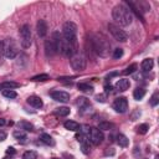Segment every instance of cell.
<instances>
[{"mask_svg":"<svg viewBox=\"0 0 159 159\" xmlns=\"http://www.w3.org/2000/svg\"><path fill=\"white\" fill-rule=\"evenodd\" d=\"M91 45L93 51L101 57H108L111 52V43L106 36L101 34H93L91 36Z\"/></svg>","mask_w":159,"mask_h":159,"instance_id":"cell-1","label":"cell"},{"mask_svg":"<svg viewBox=\"0 0 159 159\" xmlns=\"http://www.w3.org/2000/svg\"><path fill=\"white\" fill-rule=\"evenodd\" d=\"M112 17L116 21L117 26H128L133 21L132 11L124 5H116L112 10Z\"/></svg>","mask_w":159,"mask_h":159,"instance_id":"cell-2","label":"cell"},{"mask_svg":"<svg viewBox=\"0 0 159 159\" xmlns=\"http://www.w3.org/2000/svg\"><path fill=\"white\" fill-rule=\"evenodd\" d=\"M62 36L70 42H77V26L72 21H67L62 27Z\"/></svg>","mask_w":159,"mask_h":159,"instance_id":"cell-3","label":"cell"},{"mask_svg":"<svg viewBox=\"0 0 159 159\" xmlns=\"http://www.w3.org/2000/svg\"><path fill=\"white\" fill-rule=\"evenodd\" d=\"M2 43H4V55H5V57L10 58V60L15 58L19 53V47H17V43L15 42V40L11 39V37H7L5 41H2Z\"/></svg>","mask_w":159,"mask_h":159,"instance_id":"cell-4","label":"cell"},{"mask_svg":"<svg viewBox=\"0 0 159 159\" xmlns=\"http://www.w3.org/2000/svg\"><path fill=\"white\" fill-rule=\"evenodd\" d=\"M70 63H71V67L75 71H83L86 68L87 60H86V57H84L83 53H81V52L77 51L76 53H73L70 57Z\"/></svg>","mask_w":159,"mask_h":159,"instance_id":"cell-5","label":"cell"},{"mask_svg":"<svg viewBox=\"0 0 159 159\" xmlns=\"http://www.w3.org/2000/svg\"><path fill=\"white\" fill-rule=\"evenodd\" d=\"M20 43L24 48H29L32 43V35H31V30L29 25H24L20 29Z\"/></svg>","mask_w":159,"mask_h":159,"instance_id":"cell-6","label":"cell"},{"mask_svg":"<svg viewBox=\"0 0 159 159\" xmlns=\"http://www.w3.org/2000/svg\"><path fill=\"white\" fill-rule=\"evenodd\" d=\"M103 133L102 130H99L97 127H91L88 130H87V139L94 144V145H99L102 142H103Z\"/></svg>","mask_w":159,"mask_h":159,"instance_id":"cell-7","label":"cell"},{"mask_svg":"<svg viewBox=\"0 0 159 159\" xmlns=\"http://www.w3.org/2000/svg\"><path fill=\"white\" fill-rule=\"evenodd\" d=\"M108 30L112 34V36L120 42H125L128 40V35L124 30H122L119 26H117L116 24H108Z\"/></svg>","mask_w":159,"mask_h":159,"instance_id":"cell-8","label":"cell"},{"mask_svg":"<svg viewBox=\"0 0 159 159\" xmlns=\"http://www.w3.org/2000/svg\"><path fill=\"white\" fill-rule=\"evenodd\" d=\"M113 109L117 112V113H125L127 109H128V101L125 97H118L114 99L113 102Z\"/></svg>","mask_w":159,"mask_h":159,"instance_id":"cell-9","label":"cell"},{"mask_svg":"<svg viewBox=\"0 0 159 159\" xmlns=\"http://www.w3.org/2000/svg\"><path fill=\"white\" fill-rule=\"evenodd\" d=\"M45 53L47 57H52L55 53H57V46L52 37L45 41Z\"/></svg>","mask_w":159,"mask_h":159,"instance_id":"cell-10","label":"cell"},{"mask_svg":"<svg viewBox=\"0 0 159 159\" xmlns=\"http://www.w3.org/2000/svg\"><path fill=\"white\" fill-rule=\"evenodd\" d=\"M50 96L52 97V99H55L57 102H62V103H66L70 101V93H67L65 91H52L50 93Z\"/></svg>","mask_w":159,"mask_h":159,"instance_id":"cell-11","label":"cell"},{"mask_svg":"<svg viewBox=\"0 0 159 159\" xmlns=\"http://www.w3.org/2000/svg\"><path fill=\"white\" fill-rule=\"evenodd\" d=\"M76 104L78 106V109L81 112H84V111H88L91 108V103L86 98V97H78L77 101H76Z\"/></svg>","mask_w":159,"mask_h":159,"instance_id":"cell-12","label":"cell"},{"mask_svg":"<svg viewBox=\"0 0 159 159\" xmlns=\"http://www.w3.org/2000/svg\"><path fill=\"white\" fill-rule=\"evenodd\" d=\"M129 86H130V82H129V80H127V78H119L117 82H116V84H114V88L117 89V91H125V89H128L129 88Z\"/></svg>","mask_w":159,"mask_h":159,"instance_id":"cell-13","label":"cell"},{"mask_svg":"<svg viewBox=\"0 0 159 159\" xmlns=\"http://www.w3.org/2000/svg\"><path fill=\"white\" fill-rule=\"evenodd\" d=\"M36 29H37V34H39V36L40 37H45L46 36V34H47V22L45 21V20H39L37 21V26H36Z\"/></svg>","mask_w":159,"mask_h":159,"instance_id":"cell-14","label":"cell"},{"mask_svg":"<svg viewBox=\"0 0 159 159\" xmlns=\"http://www.w3.org/2000/svg\"><path fill=\"white\" fill-rule=\"evenodd\" d=\"M27 103L30 106H32L34 108H41L43 106V102L39 96H30L27 98Z\"/></svg>","mask_w":159,"mask_h":159,"instance_id":"cell-15","label":"cell"},{"mask_svg":"<svg viewBox=\"0 0 159 159\" xmlns=\"http://www.w3.org/2000/svg\"><path fill=\"white\" fill-rule=\"evenodd\" d=\"M63 127H65L66 129L71 130V132H78V130H81L80 123H77V122H75V120H66V122L63 123Z\"/></svg>","mask_w":159,"mask_h":159,"instance_id":"cell-16","label":"cell"},{"mask_svg":"<svg viewBox=\"0 0 159 159\" xmlns=\"http://www.w3.org/2000/svg\"><path fill=\"white\" fill-rule=\"evenodd\" d=\"M153 66H154V61L152 58H145L140 63V68H142L143 72H149L153 68Z\"/></svg>","mask_w":159,"mask_h":159,"instance_id":"cell-17","label":"cell"},{"mask_svg":"<svg viewBox=\"0 0 159 159\" xmlns=\"http://www.w3.org/2000/svg\"><path fill=\"white\" fill-rule=\"evenodd\" d=\"M14 138L15 139H17L19 140V143H21V144H25L26 142H27V135H26V133L24 132V130H15L14 132Z\"/></svg>","mask_w":159,"mask_h":159,"instance_id":"cell-18","label":"cell"},{"mask_svg":"<svg viewBox=\"0 0 159 159\" xmlns=\"http://www.w3.org/2000/svg\"><path fill=\"white\" fill-rule=\"evenodd\" d=\"M117 143H118L119 147H122V148H127L128 144H129V139H128L124 134L119 133V134L117 135Z\"/></svg>","mask_w":159,"mask_h":159,"instance_id":"cell-19","label":"cell"},{"mask_svg":"<svg viewBox=\"0 0 159 159\" xmlns=\"http://www.w3.org/2000/svg\"><path fill=\"white\" fill-rule=\"evenodd\" d=\"M40 140H41L42 143H45L46 145H53V144H55V140L52 139V137H51L50 134H46V133H42V134L40 135Z\"/></svg>","mask_w":159,"mask_h":159,"instance_id":"cell-20","label":"cell"},{"mask_svg":"<svg viewBox=\"0 0 159 159\" xmlns=\"http://www.w3.org/2000/svg\"><path fill=\"white\" fill-rule=\"evenodd\" d=\"M0 87L4 88V89H14V88L20 87V84L16 83V82H12V81H6V82L0 83Z\"/></svg>","mask_w":159,"mask_h":159,"instance_id":"cell-21","label":"cell"},{"mask_svg":"<svg viewBox=\"0 0 159 159\" xmlns=\"http://www.w3.org/2000/svg\"><path fill=\"white\" fill-rule=\"evenodd\" d=\"M97 128H98L99 130H111V129L114 128V124L111 123V122H106V120H103V122H99V124H98Z\"/></svg>","mask_w":159,"mask_h":159,"instance_id":"cell-22","label":"cell"},{"mask_svg":"<svg viewBox=\"0 0 159 159\" xmlns=\"http://www.w3.org/2000/svg\"><path fill=\"white\" fill-rule=\"evenodd\" d=\"M144 96H145V89H144V88H142V87L135 88V89H134V92H133V97H134V99H137V101L142 99Z\"/></svg>","mask_w":159,"mask_h":159,"instance_id":"cell-23","label":"cell"},{"mask_svg":"<svg viewBox=\"0 0 159 159\" xmlns=\"http://www.w3.org/2000/svg\"><path fill=\"white\" fill-rule=\"evenodd\" d=\"M19 127H20L21 130H27V132H32L34 130V125L30 122H26V120L19 122Z\"/></svg>","mask_w":159,"mask_h":159,"instance_id":"cell-24","label":"cell"},{"mask_svg":"<svg viewBox=\"0 0 159 159\" xmlns=\"http://www.w3.org/2000/svg\"><path fill=\"white\" fill-rule=\"evenodd\" d=\"M77 87H78L80 91H82L84 93H92L93 92V87L91 84H88V83H78Z\"/></svg>","mask_w":159,"mask_h":159,"instance_id":"cell-25","label":"cell"},{"mask_svg":"<svg viewBox=\"0 0 159 159\" xmlns=\"http://www.w3.org/2000/svg\"><path fill=\"white\" fill-rule=\"evenodd\" d=\"M70 108L68 107H60V108H57L56 111H55V113L57 114V116H60V117H66V116H68L70 114Z\"/></svg>","mask_w":159,"mask_h":159,"instance_id":"cell-26","label":"cell"},{"mask_svg":"<svg viewBox=\"0 0 159 159\" xmlns=\"http://www.w3.org/2000/svg\"><path fill=\"white\" fill-rule=\"evenodd\" d=\"M47 80H50V76L46 75V73H41V75L34 76L31 78V81H34V82H43V81H47Z\"/></svg>","mask_w":159,"mask_h":159,"instance_id":"cell-27","label":"cell"},{"mask_svg":"<svg viewBox=\"0 0 159 159\" xmlns=\"http://www.w3.org/2000/svg\"><path fill=\"white\" fill-rule=\"evenodd\" d=\"M2 96L6 97V98H16L17 97V93L14 89H4L2 91Z\"/></svg>","mask_w":159,"mask_h":159,"instance_id":"cell-28","label":"cell"},{"mask_svg":"<svg viewBox=\"0 0 159 159\" xmlns=\"http://www.w3.org/2000/svg\"><path fill=\"white\" fill-rule=\"evenodd\" d=\"M22 159H37V154L34 150H27V152L24 153Z\"/></svg>","mask_w":159,"mask_h":159,"instance_id":"cell-29","label":"cell"},{"mask_svg":"<svg viewBox=\"0 0 159 159\" xmlns=\"http://www.w3.org/2000/svg\"><path fill=\"white\" fill-rule=\"evenodd\" d=\"M148 129H149V125H148L147 123L139 124V125L137 127V132H138L139 134H145V133L148 132Z\"/></svg>","mask_w":159,"mask_h":159,"instance_id":"cell-30","label":"cell"},{"mask_svg":"<svg viewBox=\"0 0 159 159\" xmlns=\"http://www.w3.org/2000/svg\"><path fill=\"white\" fill-rule=\"evenodd\" d=\"M149 103H150V106H153V107H155V106L159 103V93H158V92H155V93L150 97Z\"/></svg>","mask_w":159,"mask_h":159,"instance_id":"cell-31","label":"cell"},{"mask_svg":"<svg viewBox=\"0 0 159 159\" xmlns=\"http://www.w3.org/2000/svg\"><path fill=\"white\" fill-rule=\"evenodd\" d=\"M81 150H82L83 154H89L91 153V147H89L88 140L84 142V143H81Z\"/></svg>","mask_w":159,"mask_h":159,"instance_id":"cell-32","label":"cell"},{"mask_svg":"<svg viewBox=\"0 0 159 159\" xmlns=\"http://www.w3.org/2000/svg\"><path fill=\"white\" fill-rule=\"evenodd\" d=\"M135 70H137V65H135V63H133V65L128 66V67H127V68L123 71V73H124V75H130V73L135 72Z\"/></svg>","mask_w":159,"mask_h":159,"instance_id":"cell-33","label":"cell"},{"mask_svg":"<svg viewBox=\"0 0 159 159\" xmlns=\"http://www.w3.org/2000/svg\"><path fill=\"white\" fill-rule=\"evenodd\" d=\"M76 139H77L80 143H84V142H87V135L80 130V133L76 134Z\"/></svg>","mask_w":159,"mask_h":159,"instance_id":"cell-34","label":"cell"},{"mask_svg":"<svg viewBox=\"0 0 159 159\" xmlns=\"http://www.w3.org/2000/svg\"><path fill=\"white\" fill-rule=\"evenodd\" d=\"M122 56H123V50H122V48H116V50L113 51V58L118 60V58H120Z\"/></svg>","mask_w":159,"mask_h":159,"instance_id":"cell-35","label":"cell"},{"mask_svg":"<svg viewBox=\"0 0 159 159\" xmlns=\"http://www.w3.org/2000/svg\"><path fill=\"white\" fill-rule=\"evenodd\" d=\"M4 57H5V55H4V43H2V41H0V66L2 65Z\"/></svg>","mask_w":159,"mask_h":159,"instance_id":"cell-36","label":"cell"},{"mask_svg":"<svg viewBox=\"0 0 159 159\" xmlns=\"http://www.w3.org/2000/svg\"><path fill=\"white\" fill-rule=\"evenodd\" d=\"M96 99L98 101V102H106V99H107V94L106 93H101V94H97L96 96Z\"/></svg>","mask_w":159,"mask_h":159,"instance_id":"cell-37","label":"cell"},{"mask_svg":"<svg viewBox=\"0 0 159 159\" xmlns=\"http://www.w3.org/2000/svg\"><path fill=\"white\" fill-rule=\"evenodd\" d=\"M6 132H4V130H1L0 129V142H2V140H5L6 139Z\"/></svg>","mask_w":159,"mask_h":159,"instance_id":"cell-38","label":"cell"},{"mask_svg":"<svg viewBox=\"0 0 159 159\" xmlns=\"http://www.w3.org/2000/svg\"><path fill=\"white\" fill-rule=\"evenodd\" d=\"M6 153H7V154H10V155H14V154L16 153V150H15L12 147H9V148L6 149Z\"/></svg>","mask_w":159,"mask_h":159,"instance_id":"cell-39","label":"cell"},{"mask_svg":"<svg viewBox=\"0 0 159 159\" xmlns=\"http://www.w3.org/2000/svg\"><path fill=\"white\" fill-rule=\"evenodd\" d=\"M6 124V120L4 119V118H0V127H2V125H5Z\"/></svg>","mask_w":159,"mask_h":159,"instance_id":"cell-40","label":"cell"},{"mask_svg":"<svg viewBox=\"0 0 159 159\" xmlns=\"http://www.w3.org/2000/svg\"><path fill=\"white\" fill-rule=\"evenodd\" d=\"M111 91H112V86H106V93H108Z\"/></svg>","mask_w":159,"mask_h":159,"instance_id":"cell-41","label":"cell"},{"mask_svg":"<svg viewBox=\"0 0 159 159\" xmlns=\"http://www.w3.org/2000/svg\"><path fill=\"white\" fill-rule=\"evenodd\" d=\"M2 159H12V158H11V157H10V158H9V157H5V158H2Z\"/></svg>","mask_w":159,"mask_h":159,"instance_id":"cell-42","label":"cell"},{"mask_svg":"<svg viewBox=\"0 0 159 159\" xmlns=\"http://www.w3.org/2000/svg\"><path fill=\"white\" fill-rule=\"evenodd\" d=\"M52 159H60V158H52Z\"/></svg>","mask_w":159,"mask_h":159,"instance_id":"cell-43","label":"cell"},{"mask_svg":"<svg viewBox=\"0 0 159 159\" xmlns=\"http://www.w3.org/2000/svg\"><path fill=\"white\" fill-rule=\"evenodd\" d=\"M0 89H1V87H0Z\"/></svg>","mask_w":159,"mask_h":159,"instance_id":"cell-44","label":"cell"}]
</instances>
